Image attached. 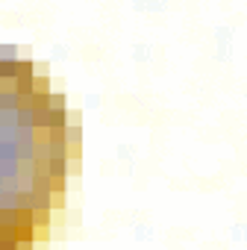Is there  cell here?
Listing matches in <instances>:
<instances>
[{
  "mask_svg": "<svg viewBox=\"0 0 247 250\" xmlns=\"http://www.w3.org/2000/svg\"><path fill=\"white\" fill-rule=\"evenodd\" d=\"M80 130L44 65L0 47V250H36L62 209Z\"/></svg>",
  "mask_w": 247,
  "mask_h": 250,
  "instance_id": "6da1fadb",
  "label": "cell"
}]
</instances>
